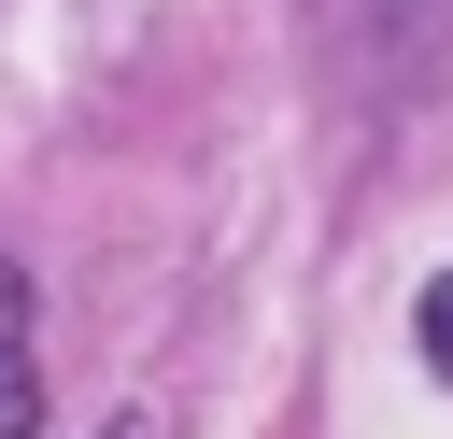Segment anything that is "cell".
Masks as SVG:
<instances>
[{
	"instance_id": "obj_1",
	"label": "cell",
	"mask_w": 453,
	"mask_h": 439,
	"mask_svg": "<svg viewBox=\"0 0 453 439\" xmlns=\"http://www.w3.org/2000/svg\"><path fill=\"white\" fill-rule=\"evenodd\" d=\"M0 439H42V368H28V340H0Z\"/></svg>"
},
{
	"instance_id": "obj_2",
	"label": "cell",
	"mask_w": 453,
	"mask_h": 439,
	"mask_svg": "<svg viewBox=\"0 0 453 439\" xmlns=\"http://www.w3.org/2000/svg\"><path fill=\"white\" fill-rule=\"evenodd\" d=\"M411 326H425V368H439V382H453V269H439V283H425V312H411Z\"/></svg>"
},
{
	"instance_id": "obj_3",
	"label": "cell",
	"mask_w": 453,
	"mask_h": 439,
	"mask_svg": "<svg viewBox=\"0 0 453 439\" xmlns=\"http://www.w3.org/2000/svg\"><path fill=\"white\" fill-rule=\"evenodd\" d=\"M0 340H28V283L14 269H0Z\"/></svg>"
},
{
	"instance_id": "obj_4",
	"label": "cell",
	"mask_w": 453,
	"mask_h": 439,
	"mask_svg": "<svg viewBox=\"0 0 453 439\" xmlns=\"http://www.w3.org/2000/svg\"><path fill=\"white\" fill-rule=\"evenodd\" d=\"M99 439H170V425H156V411H127V425H99Z\"/></svg>"
}]
</instances>
